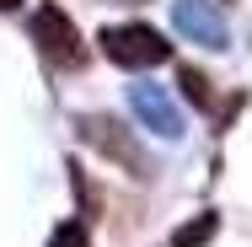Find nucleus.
Listing matches in <instances>:
<instances>
[{"label":"nucleus","instance_id":"f257e3e1","mask_svg":"<svg viewBox=\"0 0 252 247\" xmlns=\"http://www.w3.org/2000/svg\"><path fill=\"white\" fill-rule=\"evenodd\" d=\"M102 54L118 65V70H156V65H166L172 59V43L145 27V22H118V27H102Z\"/></svg>","mask_w":252,"mask_h":247},{"label":"nucleus","instance_id":"f03ea898","mask_svg":"<svg viewBox=\"0 0 252 247\" xmlns=\"http://www.w3.org/2000/svg\"><path fill=\"white\" fill-rule=\"evenodd\" d=\"M32 43L38 54L59 65V70H81L86 65V43H81V33H75V22L59 11V5H38L32 11Z\"/></svg>","mask_w":252,"mask_h":247},{"label":"nucleus","instance_id":"7ed1b4c3","mask_svg":"<svg viewBox=\"0 0 252 247\" xmlns=\"http://www.w3.org/2000/svg\"><path fill=\"white\" fill-rule=\"evenodd\" d=\"M129 107H134V118L151 129L156 140H183V113H177V102L166 97V86L134 81L129 86Z\"/></svg>","mask_w":252,"mask_h":247},{"label":"nucleus","instance_id":"20e7f679","mask_svg":"<svg viewBox=\"0 0 252 247\" xmlns=\"http://www.w3.org/2000/svg\"><path fill=\"white\" fill-rule=\"evenodd\" d=\"M172 27L199 49H231V27L209 0H172Z\"/></svg>","mask_w":252,"mask_h":247},{"label":"nucleus","instance_id":"39448f33","mask_svg":"<svg viewBox=\"0 0 252 247\" xmlns=\"http://www.w3.org/2000/svg\"><path fill=\"white\" fill-rule=\"evenodd\" d=\"M81 140H86V145H97L107 161L129 167L134 177H145V156H140V145H134V140H129V135L113 124V118H102V113H86V118H81Z\"/></svg>","mask_w":252,"mask_h":247},{"label":"nucleus","instance_id":"423d86ee","mask_svg":"<svg viewBox=\"0 0 252 247\" xmlns=\"http://www.w3.org/2000/svg\"><path fill=\"white\" fill-rule=\"evenodd\" d=\"M177 86H183V97L193 102V107H215V86H209V75H204V70L183 65V70H177Z\"/></svg>","mask_w":252,"mask_h":247},{"label":"nucleus","instance_id":"0eeeda50","mask_svg":"<svg viewBox=\"0 0 252 247\" xmlns=\"http://www.w3.org/2000/svg\"><path fill=\"white\" fill-rule=\"evenodd\" d=\"M215 231H220V220L204 210L199 220H188V226H177V231H172V247H204L209 237H215Z\"/></svg>","mask_w":252,"mask_h":247},{"label":"nucleus","instance_id":"6e6552de","mask_svg":"<svg viewBox=\"0 0 252 247\" xmlns=\"http://www.w3.org/2000/svg\"><path fill=\"white\" fill-rule=\"evenodd\" d=\"M49 247H92V237H86V226H81V220H64V226H54Z\"/></svg>","mask_w":252,"mask_h":247},{"label":"nucleus","instance_id":"1a4fd4ad","mask_svg":"<svg viewBox=\"0 0 252 247\" xmlns=\"http://www.w3.org/2000/svg\"><path fill=\"white\" fill-rule=\"evenodd\" d=\"M16 5H22V0H0V11H16Z\"/></svg>","mask_w":252,"mask_h":247},{"label":"nucleus","instance_id":"9d476101","mask_svg":"<svg viewBox=\"0 0 252 247\" xmlns=\"http://www.w3.org/2000/svg\"><path fill=\"white\" fill-rule=\"evenodd\" d=\"M118 5H145V0H118Z\"/></svg>","mask_w":252,"mask_h":247}]
</instances>
